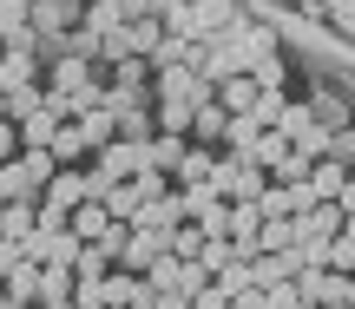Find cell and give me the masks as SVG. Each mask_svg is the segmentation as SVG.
<instances>
[{
	"mask_svg": "<svg viewBox=\"0 0 355 309\" xmlns=\"http://www.w3.org/2000/svg\"><path fill=\"white\" fill-rule=\"evenodd\" d=\"M158 257H165V231H145V224H132V231H125V250H119L112 270H139V276H145Z\"/></svg>",
	"mask_w": 355,
	"mask_h": 309,
	"instance_id": "1",
	"label": "cell"
},
{
	"mask_svg": "<svg viewBox=\"0 0 355 309\" xmlns=\"http://www.w3.org/2000/svg\"><path fill=\"white\" fill-rule=\"evenodd\" d=\"M86 20V0H33V33H73V26Z\"/></svg>",
	"mask_w": 355,
	"mask_h": 309,
	"instance_id": "2",
	"label": "cell"
},
{
	"mask_svg": "<svg viewBox=\"0 0 355 309\" xmlns=\"http://www.w3.org/2000/svg\"><path fill=\"white\" fill-rule=\"evenodd\" d=\"M237 26V7L230 0H191V39H217Z\"/></svg>",
	"mask_w": 355,
	"mask_h": 309,
	"instance_id": "3",
	"label": "cell"
},
{
	"mask_svg": "<svg viewBox=\"0 0 355 309\" xmlns=\"http://www.w3.org/2000/svg\"><path fill=\"white\" fill-rule=\"evenodd\" d=\"M263 132H270L263 118H250V112H230V118H224V152H237V158H250V152H257V139H263Z\"/></svg>",
	"mask_w": 355,
	"mask_h": 309,
	"instance_id": "4",
	"label": "cell"
},
{
	"mask_svg": "<svg viewBox=\"0 0 355 309\" xmlns=\"http://www.w3.org/2000/svg\"><path fill=\"white\" fill-rule=\"evenodd\" d=\"M224 105L217 99H204V105H191V145H224Z\"/></svg>",
	"mask_w": 355,
	"mask_h": 309,
	"instance_id": "5",
	"label": "cell"
},
{
	"mask_svg": "<svg viewBox=\"0 0 355 309\" xmlns=\"http://www.w3.org/2000/svg\"><path fill=\"white\" fill-rule=\"evenodd\" d=\"M13 86H40V60H33V53L0 46V92H13Z\"/></svg>",
	"mask_w": 355,
	"mask_h": 309,
	"instance_id": "6",
	"label": "cell"
},
{
	"mask_svg": "<svg viewBox=\"0 0 355 309\" xmlns=\"http://www.w3.org/2000/svg\"><path fill=\"white\" fill-rule=\"evenodd\" d=\"M7 197H40V178L26 171V158L13 152V158H0V204Z\"/></svg>",
	"mask_w": 355,
	"mask_h": 309,
	"instance_id": "7",
	"label": "cell"
},
{
	"mask_svg": "<svg viewBox=\"0 0 355 309\" xmlns=\"http://www.w3.org/2000/svg\"><path fill=\"white\" fill-rule=\"evenodd\" d=\"M92 79V60L86 53H60V60H53V79H46V92H79Z\"/></svg>",
	"mask_w": 355,
	"mask_h": 309,
	"instance_id": "8",
	"label": "cell"
},
{
	"mask_svg": "<svg viewBox=\"0 0 355 309\" xmlns=\"http://www.w3.org/2000/svg\"><path fill=\"white\" fill-rule=\"evenodd\" d=\"M79 132H86L92 152H99V145H112V139H119V112H112V99L92 105V112H79Z\"/></svg>",
	"mask_w": 355,
	"mask_h": 309,
	"instance_id": "9",
	"label": "cell"
},
{
	"mask_svg": "<svg viewBox=\"0 0 355 309\" xmlns=\"http://www.w3.org/2000/svg\"><path fill=\"white\" fill-rule=\"evenodd\" d=\"M0 283H7V297H13V303H40V263H33V257H20L13 270H0Z\"/></svg>",
	"mask_w": 355,
	"mask_h": 309,
	"instance_id": "10",
	"label": "cell"
},
{
	"mask_svg": "<svg viewBox=\"0 0 355 309\" xmlns=\"http://www.w3.org/2000/svg\"><path fill=\"white\" fill-rule=\"evenodd\" d=\"M46 152H53V165H79V158L92 152V145H86V132H79V118H66V125L53 132V145H46Z\"/></svg>",
	"mask_w": 355,
	"mask_h": 309,
	"instance_id": "11",
	"label": "cell"
},
{
	"mask_svg": "<svg viewBox=\"0 0 355 309\" xmlns=\"http://www.w3.org/2000/svg\"><path fill=\"white\" fill-rule=\"evenodd\" d=\"M257 92H263V86H257L250 73H237V79H217V105H224V112H250V105H257Z\"/></svg>",
	"mask_w": 355,
	"mask_h": 309,
	"instance_id": "12",
	"label": "cell"
},
{
	"mask_svg": "<svg viewBox=\"0 0 355 309\" xmlns=\"http://www.w3.org/2000/svg\"><path fill=\"white\" fill-rule=\"evenodd\" d=\"M99 204H105V218L132 224V218H139V204H145V191H139V178H125V184H112V191H105Z\"/></svg>",
	"mask_w": 355,
	"mask_h": 309,
	"instance_id": "13",
	"label": "cell"
},
{
	"mask_svg": "<svg viewBox=\"0 0 355 309\" xmlns=\"http://www.w3.org/2000/svg\"><path fill=\"white\" fill-rule=\"evenodd\" d=\"M211 158H217V145H191V152L178 158L171 184H204V178H211Z\"/></svg>",
	"mask_w": 355,
	"mask_h": 309,
	"instance_id": "14",
	"label": "cell"
},
{
	"mask_svg": "<svg viewBox=\"0 0 355 309\" xmlns=\"http://www.w3.org/2000/svg\"><path fill=\"white\" fill-rule=\"evenodd\" d=\"M237 158V152H230ZM263 184H270V171L257 165V158H237V171H230V197H263Z\"/></svg>",
	"mask_w": 355,
	"mask_h": 309,
	"instance_id": "15",
	"label": "cell"
},
{
	"mask_svg": "<svg viewBox=\"0 0 355 309\" xmlns=\"http://www.w3.org/2000/svg\"><path fill=\"white\" fill-rule=\"evenodd\" d=\"M257 250H296V218H263L257 224Z\"/></svg>",
	"mask_w": 355,
	"mask_h": 309,
	"instance_id": "16",
	"label": "cell"
},
{
	"mask_svg": "<svg viewBox=\"0 0 355 309\" xmlns=\"http://www.w3.org/2000/svg\"><path fill=\"white\" fill-rule=\"evenodd\" d=\"M66 224H73V231L92 244V237H105V224H112V218H105V204H99V197H86V204H73V218H66Z\"/></svg>",
	"mask_w": 355,
	"mask_h": 309,
	"instance_id": "17",
	"label": "cell"
},
{
	"mask_svg": "<svg viewBox=\"0 0 355 309\" xmlns=\"http://www.w3.org/2000/svg\"><path fill=\"white\" fill-rule=\"evenodd\" d=\"M230 39H237L243 46V60H263V53H277V33H270V26H230Z\"/></svg>",
	"mask_w": 355,
	"mask_h": 309,
	"instance_id": "18",
	"label": "cell"
},
{
	"mask_svg": "<svg viewBox=\"0 0 355 309\" xmlns=\"http://www.w3.org/2000/svg\"><path fill=\"white\" fill-rule=\"evenodd\" d=\"M165 250H171V257H204V231H198V224H171V231H165Z\"/></svg>",
	"mask_w": 355,
	"mask_h": 309,
	"instance_id": "19",
	"label": "cell"
},
{
	"mask_svg": "<svg viewBox=\"0 0 355 309\" xmlns=\"http://www.w3.org/2000/svg\"><path fill=\"white\" fill-rule=\"evenodd\" d=\"M309 125H316V105H296V99H290V105H283V112H277V132H283V139H290V145L303 139Z\"/></svg>",
	"mask_w": 355,
	"mask_h": 309,
	"instance_id": "20",
	"label": "cell"
},
{
	"mask_svg": "<svg viewBox=\"0 0 355 309\" xmlns=\"http://www.w3.org/2000/svg\"><path fill=\"white\" fill-rule=\"evenodd\" d=\"M40 99H46V86H13V92H0V105H7L13 125H20L26 112H40Z\"/></svg>",
	"mask_w": 355,
	"mask_h": 309,
	"instance_id": "21",
	"label": "cell"
},
{
	"mask_svg": "<svg viewBox=\"0 0 355 309\" xmlns=\"http://www.w3.org/2000/svg\"><path fill=\"white\" fill-rule=\"evenodd\" d=\"M152 118H158V132H184V139H191V105L184 99H158Z\"/></svg>",
	"mask_w": 355,
	"mask_h": 309,
	"instance_id": "22",
	"label": "cell"
},
{
	"mask_svg": "<svg viewBox=\"0 0 355 309\" xmlns=\"http://www.w3.org/2000/svg\"><path fill=\"white\" fill-rule=\"evenodd\" d=\"M26 26H33V0H0V39L26 33Z\"/></svg>",
	"mask_w": 355,
	"mask_h": 309,
	"instance_id": "23",
	"label": "cell"
},
{
	"mask_svg": "<svg viewBox=\"0 0 355 309\" xmlns=\"http://www.w3.org/2000/svg\"><path fill=\"white\" fill-rule=\"evenodd\" d=\"M250 158H257V165H263V171H277V165H283V158H290V139H283V132H277V125H270V132H263V139H257V152H250Z\"/></svg>",
	"mask_w": 355,
	"mask_h": 309,
	"instance_id": "24",
	"label": "cell"
},
{
	"mask_svg": "<svg viewBox=\"0 0 355 309\" xmlns=\"http://www.w3.org/2000/svg\"><path fill=\"white\" fill-rule=\"evenodd\" d=\"M263 309H303V283L283 276V283H263Z\"/></svg>",
	"mask_w": 355,
	"mask_h": 309,
	"instance_id": "25",
	"label": "cell"
},
{
	"mask_svg": "<svg viewBox=\"0 0 355 309\" xmlns=\"http://www.w3.org/2000/svg\"><path fill=\"white\" fill-rule=\"evenodd\" d=\"M73 309H105V276H79L73 270Z\"/></svg>",
	"mask_w": 355,
	"mask_h": 309,
	"instance_id": "26",
	"label": "cell"
},
{
	"mask_svg": "<svg viewBox=\"0 0 355 309\" xmlns=\"http://www.w3.org/2000/svg\"><path fill=\"white\" fill-rule=\"evenodd\" d=\"M322 158H336V165L355 171V125H336V132H329V152H322Z\"/></svg>",
	"mask_w": 355,
	"mask_h": 309,
	"instance_id": "27",
	"label": "cell"
},
{
	"mask_svg": "<svg viewBox=\"0 0 355 309\" xmlns=\"http://www.w3.org/2000/svg\"><path fill=\"white\" fill-rule=\"evenodd\" d=\"M309 105H316V125H329V132H336V125H349V105H343V99H329V92H322V99H309Z\"/></svg>",
	"mask_w": 355,
	"mask_h": 309,
	"instance_id": "28",
	"label": "cell"
},
{
	"mask_svg": "<svg viewBox=\"0 0 355 309\" xmlns=\"http://www.w3.org/2000/svg\"><path fill=\"white\" fill-rule=\"evenodd\" d=\"M296 152H303V158H322V152H329V125H309L303 139H296Z\"/></svg>",
	"mask_w": 355,
	"mask_h": 309,
	"instance_id": "29",
	"label": "cell"
},
{
	"mask_svg": "<svg viewBox=\"0 0 355 309\" xmlns=\"http://www.w3.org/2000/svg\"><path fill=\"white\" fill-rule=\"evenodd\" d=\"M191 309H230V297H224V290H217V283H204L198 297H191Z\"/></svg>",
	"mask_w": 355,
	"mask_h": 309,
	"instance_id": "30",
	"label": "cell"
},
{
	"mask_svg": "<svg viewBox=\"0 0 355 309\" xmlns=\"http://www.w3.org/2000/svg\"><path fill=\"white\" fill-rule=\"evenodd\" d=\"M230 309H263V290H257V283L237 290V297H230Z\"/></svg>",
	"mask_w": 355,
	"mask_h": 309,
	"instance_id": "31",
	"label": "cell"
},
{
	"mask_svg": "<svg viewBox=\"0 0 355 309\" xmlns=\"http://www.w3.org/2000/svg\"><path fill=\"white\" fill-rule=\"evenodd\" d=\"M33 309H73V297H53V303H33Z\"/></svg>",
	"mask_w": 355,
	"mask_h": 309,
	"instance_id": "32",
	"label": "cell"
},
{
	"mask_svg": "<svg viewBox=\"0 0 355 309\" xmlns=\"http://www.w3.org/2000/svg\"><path fill=\"white\" fill-rule=\"evenodd\" d=\"M343 237H355V211H349V218H343Z\"/></svg>",
	"mask_w": 355,
	"mask_h": 309,
	"instance_id": "33",
	"label": "cell"
},
{
	"mask_svg": "<svg viewBox=\"0 0 355 309\" xmlns=\"http://www.w3.org/2000/svg\"><path fill=\"white\" fill-rule=\"evenodd\" d=\"M349 309H355V276H349Z\"/></svg>",
	"mask_w": 355,
	"mask_h": 309,
	"instance_id": "34",
	"label": "cell"
},
{
	"mask_svg": "<svg viewBox=\"0 0 355 309\" xmlns=\"http://www.w3.org/2000/svg\"><path fill=\"white\" fill-rule=\"evenodd\" d=\"M105 309H132V303H105Z\"/></svg>",
	"mask_w": 355,
	"mask_h": 309,
	"instance_id": "35",
	"label": "cell"
},
{
	"mask_svg": "<svg viewBox=\"0 0 355 309\" xmlns=\"http://www.w3.org/2000/svg\"><path fill=\"white\" fill-rule=\"evenodd\" d=\"M0 303H7V283H0Z\"/></svg>",
	"mask_w": 355,
	"mask_h": 309,
	"instance_id": "36",
	"label": "cell"
},
{
	"mask_svg": "<svg viewBox=\"0 0 355 309\" xmlns=\"http://www.w3.org/2000/svg\"><path fill=\"white\" fill-rule=\"evenodd\" d=\"M349 276H355V270H349Z\"/></svg>",
	"mask_w": 355,
	"mask_h": 309,
	"instance_id": "37",
	"label": "cell"
}]
</instances>
